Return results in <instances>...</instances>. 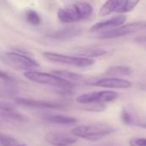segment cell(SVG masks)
I'll use <instances>...</instances> for the list:
<instances>
[{"instance_id": "obj_1", "label": "cell", "mask_w": 146, "mask_h": 146, "mask_svg": "<svg viewBox=\"0 0 146 146\" xmlns=\"http://www.w3.org/2000/svg\"><path fill=\"white\" fill-rule=\"evenodd\" d=\"M93 13V8L87 2H75L57 10V17L61 22L73 23L86 20Z\"/></svg>"}, {"instance_id": "obj_2", "label": "cell", "mask_w": 146, "mask_h": 146, "mask_svg": "<svg viewBox=\"0 0 146 146\" xmlns=\"http://www.w3.org/2000/svg\"><path fill=\"white\" fill-rule=\"evenodd\" d=\"M115 132V129L107 124L95 123L76 127L72 130V134L77 139L80 138L86 140L96 141L104 139Z\"/></svg>"}, {"instance_id": "obj_3", "label": "cell", "mask_w": 146, "mask_h": 146, "mask_svg": "<svg viewBox=\"0 0 146 146\" xmlns=\"http://www.w3.org/2000/svg\"><path fill=\"white\" fill-rule=\"evenodd\" d=\"M24 76L35 83L38 84H44V85H49L52 86H56L59 87L60 90H71L74 88V85L68 82L60 77L54 75L53 74H47L44 72H38L36 70L33 71H27L24 73Z\"/></svg>"}, {"instance_id": "obj_4", "label": "cell", "mask_w": 146, "mask_h": 146, "mask_svg": "<svg viewBox=\"0 0 146 146\" xmlns=\"http://www.w3.org/2000/svg\"><path fill=\"white\" fill-rule=\"evenodd\" d=\"M3 61L16 70L25 72L33 71L39 67V63L30 56L19 52H5L2 56Z\"/></svg>"}, {"instance_id": "obj_5", "label": "cell", "mask_w": 146, "mask_h": 146, "mask_svg": "<svg viewBox=\"0 0 146 146\" xmlns=\"http://www.w3.org/2000/svg\"><path fill=\"white\" fill-rule=\"evenodd\" d=\"M119 98V94L114 91H99L92 92L80 95L76 101L81 104L102 105L104 104L115 101Z\"/></svg>"}, {"instance_id": "obj_6", "label": "cell", "mask_w": 146, "mask_h": 146, "mask_svg": "<svg viewBox=\"0 0 146 146\" xmlns=\"http://www.w3.org/2000/svg\"><path fill=\"white\" fill-rule=\"evenodd\" d=\"M43 56L50 62L62 63L65 65H70L74 67L85 68V67H90L94 64V61L92 59H88V58L80 57L77 56H68V55L60 54L56 52H51V51H45L43 53Z\"/></svg>"}, {"instance_id": "obj_7", "label": "cell", "mask_w": 146, "mask_h": 146, "mask_svg": "<svg viewBox=\"0 0 146 146\" xmlns=\"http://www.w3.org/2000/svg\"><path fill=\"white\" fill-rule=\"evenodd\" d=\"M139 4L138 1H127V0H109L105 2L100 10V16H106L112 13L117 15H124L125 13L130 12Z\"/></svg>"}, {"instance_id": "obj_8", "label": "cell", "mask_w": 146, "mask_h": 146, "mask_svg": "<svg viewBox=\"0 0 146 146\" xmlns=\"http://www.w3.org/2000/svg\"><path fill=\"white\" fill-rule=\"evenodd\" d=\"M141 22L142 21H137L133 23H128L127 25H122L119 27L99 32V33L97 35V38L100 39H110V38H116L120 37H123L126 35H129L131 33H134L141 29Z\"/></svg>"}, {"instance_id": "obj_9", "label": "cell", "mask_w": 146, "mask_h": 146, "mask_svg": "<svg viewBox=\"0 0 146 146\" xmlns=\"http://www.w3.org/2000/svg\"><path fill=\"white\" fill-rule=\"evenodd\" d=\"M126 21H127V16L125 15H116L104 21L94 24L93 26L91 27L90 32L96 33V32H104V31L111 30L122 26Z\"/></svg>"}, {"instance_id": "obj_10", "label": "cell", "mask_w": 146, "mask_h": 146, "mask_svg": "<svg viewBox=\"0 0 146 146\" xmlns=\"http://www.w3.org/2000/svg\"><path fill=\"white\" fill-rule=\"evenodd\" d=\"M16 104L30 108L35 109H62L65 107L62 103L53 102V101H45V100H38L33 98H15Z\"/></svg>"}, {"instance_id": "obj_11", "label": "cell", "mask_w": 146, "mask_h": 146, "mask_svg": "<svg viewBox=\"0 0 146 146\" xmlns=\"http://www.w3.org/2000/svg\"><path fill=\"white\" fill-rule=\"evenodd\" d=\"M87 84L92 86L111 88V89H114V88L125 89V88H129L132 86V83L130 81L121 79V78H115V77L103 78V79L95 80L93 82H88Z\"/></svg>"}, {"instance_id": "obj_12", "label": "cell", "mask_w": 146, "mask_h": 146, "mask_svg": "<svg viewBox=\"0 0 146 146\" xmlns=\"http://www.w3.org/2000/svg\"><path fill=\"white\" fill-rule=\"evenodd\" d=\"M45 140L51 145L68 146L77 141V138L62 132H50L45 136Z\"/></svg>"}, {"instance_id": "obj_13", "label": "cell", "mask_w": 146, "mask_h": 146, "mask_svg": "<svg viewBox=\"0 0 146 146\" xmlns=\"http://www.w3.org/2000/svg\"><path fill=\"white\" fill-rule=\"evenodd\" d=\"M82 33L81 28L77 27H64L62 29H60L52 34L50 35V37L56 39H68V38H72L74 37L79 36Z\"/></svg>"}, {"instance_id": "obj_14", "label": "cell", "mask_w": 146, "mask_h": 146, "mask_svg": "<svg viewBox=\"0 0 146 146\" xmlns=\"http://www.w3.org/2000/svg\"><path fill=\"white\" fill-rule=\"evenodd\" d=\"M43 119L53 124L62 125V126H70L78 122V120L72 116L62 115H47L43 117Z\"/></svg>"}, {"instance_id": "obj_15", "label": "cell", "mask_w": 146, "mask_h": 146, "mask_svg": "<svg viewBox=\"0 0 146 146\" xmlns=\"http://www.w3.org/2000/svg\"><path fill=\"white\" fill-rule=\"evenodd\" d=\"M0 110L8 117L16 120V121H26V118L23 115H21L19 111H17L13 105H11L9 103L6 102H2L0 101Z\"/></svg>"}, {"instance_id": "obj_16", "label": "cell", "mask_w": 146, "mask_h": 146, "mask_svg": "<svg viewBox=\"0 0 146 146\" xmlns=\"http://www.w3.org/2000/svg\"><path fill=\"white\" fill-rule=\"evenodd\" d=\"M77 53V56L85 57L88 59H92V57H98L104 56L107 53V51L101 48H79L75 50Z\"/></svg>"}, {"instance_id": "obj_17", "label": "cell", "mask_w": 146, "mask_h": 146, "mask_svg": "<svg viewBox=\"0 0 146 146\" xmlns=\"http://www.w3.org/2000/svg\"><path fill=\"white\" fill-rule=\"evenodd\" d=\"M52 74L74 85V83L81 82L82 80H84V77L82 75L70 72V71H67V70H54L52 71Z\"/></svg>"}, {"instance_id": "obj_18", "label": "cell", "mask_w": 146, "mask_h": 146, "mask_svg": "<svg viewBox=\"0 0 146 146\" xmlns=\"http://www.w3.org/2000/svg\"><path fill=\"white\" fill-rule=\"evenodd\" d=\"M133 73L130 67L127 66H112L106 69L105 74L110 76H128Z\"/></svg>"}, {"instance_id": "obj_19", "label": "cell", "mask_w": 146, "mask_h": 146, "mask_svg": "<svg viewBox=\"0 0 146 146\" xmlns=\"http://www.w3.org/2000/svg\"><path fill=\"white\" fill-rule=\"evenodd\" d=\"M0 145L2 146H21V142L12 136L0 133Z\"/></svg>"}, {"instance_id": "obj_20", "label": "cell", "mask_w": 146, "mask_h": 146, "mask_svg": "<svg viewBox=\"0 0 146 146\" xmlns=\"http://www.w3.org/2000/svg\"><path fill=\"white\" fill-rule=\"evenodd\" d=\"M26 19H27V21L30 24L34 25V26L39 25L41 23V17H40V15H38V12H36L35 10H33V9H29V10L27 11V13H26Z\"/></svg>"}, {"instance_id": "obj_21", "label": "cell", "mask_w": 146, "mask_h": 146, "mask_svg": "<svg viewBox=\"0 0 146 146\" xmlns=\"http://www.w3.org/2000/svg\"><path fill=\"white\" fill-rule=\"evenodd\" d=\"M121 117L122 121L127 124V125H133L134 122L136 121L133 118V116L131 115V113L129 111H127V110H122L121 114Z\"/></svg>"}, {"instance_id": "obj_22", "label": "cell", "mask_w": 146, "mask_h": 146, "mask_svg": "<svg viewBox=\"0 0 146 146\" xmlns=\"http://www.w3.org/2000/svg\"><path fill=\"white\" fill-rule=\"evenodd\" d=\"M130 146H146V138H132L129 140Z\"/></svg>"}, {"instance_id": "obj_23", "label": "cell", "mask_w": 146, "mask_h": 146, "mask_svg": "<svg viewBox=\"0 0 146 146\" xmlns=\"http://www.w3.org/2000/svg\"><path fill=\"white\" fill-rule=\"evenodd\" d=\"M0 80H3L6 83H15V80L14 77H12L7 72L1 70V69H0Z\"/></svg>"}, {"instance_id": "obj_24", "label": "cell", "mask_w": 146, "mask_h": 146, "mask_svg": "<svg viewBox=\"0 0 146 146\" xmlns=\"http://www.w3.org/2000/svg\"><path fill=\"white\" fill-rule=\"evenodd\" d=\"M133 125H134V126L140 127H144V128H146V123H139V122H138V121H135Z\"/></svg>"}, {"instance_id": "obj_25", "label": "cell", "mask_w": 146, "mask_h": 146, "mask_svg": "<svg viewBox=\"0 0 146 146\" xmlns=\"http://www.w3.org/2000/svg\"><path fill=\"white\" fill-rule=\"evenodd\" d=\"M141 29L146 30V21H142L141 22Z\"/></svg>"}, {"instance_id": "obj_26", "label": "cell", "mask_w": 146, "mask_h": 146, "mask_svg": "<svg viewBox=\"0 0 146 146\" xmlns=\"http://www.w3.org/2000/svg\"><path fill=\"white\" fill-rule=\"evenodd\" d=\"M21 146H28V145H26V144H24V143H21Z\"/></svg>"}]
</instances>
